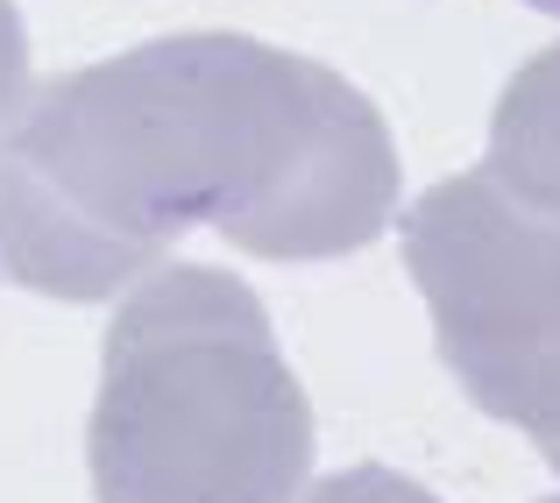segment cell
<instances>
[{
  "mask_svg": "<svg viewBox=\"0 0 560 503\" xmlns=\"http://www.w3.org/2000/svg\"><path fill=\"white\" fill-rule=\"evenodd\" d=\"M397 142L362 85L256 36H156L28 85L0 128V270L100 305L213 227L262 262H334L397 220Z\"/></svg>",
  "mask_w": 560,
  "mask_h": 503,
  "instance_id": "1",
  "label": "cell"
},
{
  "mask_svg": "<svg viewBox=\"0 0 560 503\" xmlns=\"http://www.w3.org/2000/svg\"><path fill=\"white\" fill-rule=\"evenodd\" d=\"M313 447V397L256 284L213 262H164L121 299L85 419L100 503H291Z\"/></svg>",
  "mask_w": 560,
  "mask_h": 503,
  "instance_id": "2",
  "label": "cell"
},
{
  "mask_svg": "<svg viewBox=\"0 0 560 503\" xmlns=\"http://www.w3.org/2000/svg\"><path fill=\"white\" fill-rule=\"evenodd\" d=\"M482 177H497L518 206L560 220V43L525 57L497 93Z\"/></svg>",
  "mask_w": 560,
  "mask_h": 503,
  "instance_id": "3",
  "label": "cell"
},
{
  "mask_svg": "<svg viewBox=\"0 0 560 503\" xmlns=\"http://www.w3.org/2000/svg\"><path fill=\"white\" fill-rule=\"evenodd\" d=\"M305 503H440V496L425 490V482L383 468V461H362V468H341V476L313 482V490H305Z\"/></svg>",
  "mask_w": 560,
  "mask_h": 503,
  "instance_id": "4",
  "label": "cell"
},
{
  "mask_svg": "<svg viewBox=\"0 0 560 503\" xmlns=\"http://www.w3.org/2000/svg\"><path fill=\"white\" fill-rule=\"evenodd\" d=\"M28 28H22V8L14 0H0V128L22 114V100H28Z\"/></svg>",
  "mask_w": 560,
  "mask_h": 503,
  "instance_id": "5",
  "label": "cell"
},
{
  "mask_svg": "<svg viewBox=\"0 0 560 503\" xmlns=\"http://www.w3.org/2000/svg\"><path fill=\"white\" fill-rule=\"evenodd\" d=\"M525 8H539V14H553V22H560V0H525Z\"/></svg>",
  "mask_w": 560,
  "mask_h": 503,
  "instance_id": "6",
  "label": "cell"
},
{
  "mask_svg": "<svg viewBox=\"0 0 560 503\" xmlns=\"http://www.w3.org/2000/svg\"><path fill=\"white\" fill-rule=\"evenodd\" d=\"M539 503H560V496H539Z\"/></svg>",
  "mask_w": 560,
  "mask_h": 503,
  "instance_id": "7",
  "label": "cell"
}]
</instances>
